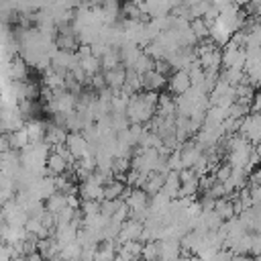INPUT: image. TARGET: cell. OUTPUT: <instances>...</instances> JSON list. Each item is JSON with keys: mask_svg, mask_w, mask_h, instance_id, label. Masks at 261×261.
Instances as JSON below:
<instances>
[{"mask_svg": "<svg viewBox=\"0 0 261 261\" xmlns=\"http://www.w3.org/2000/svg\"><path fill=\"white\" fill-rule=\"evenodd\" d=\"M251 112H261V88L259 90H255V96H253V100H251Z\"/></svg>", "mask_w": 261, "mask_h": 261, "instance_id": "cell-7", "label": "cell"}, {"mask_svg": "<svg viewBox=\"0 0 261 261\" xmlns=\"http://www.w3.org/2000/svg\"><path fill=\"white\" fill-rule=\"evenodd\" d=\"M80 66H82V70L88 74V76H94V74H98V72H102V66H100V57H96V55H86V57H82L80 59Z\"/></svg>", "mask_w": 261, "mask_h": 261, "instance_id": "cell-5", "label": "cell"}, {"mask_svg": "<svg viewBox=\"0 0 261 261\" xmlns=\"http://www.w3.org/2000/svg\"><path fill=\"white\" fill-rule=\"evenodd\" d=\"M190 86H192V84H190L188 70H174V74H172V76H168V84H166V88H168L174 96L184 94Z\"/></svg>", "mask_w": 261, "mask_h": 261, "instance_id": "cell-1", "label": "cell"}, {"mask_svg": "<svg viewBox=\"0 0 261 261\" xmlns=\"http://www.w3.org/2000/svg\"><path fill=\"white\" fill-rule=\"evenodd\" d=\"M251 190V200H253V204H261V186H253V188H249Z\"/></svg>", "mask_w": 261, "mask_h": 261, "instance_id": "cell-8", "label": "cell"}, {"mask_svg": "<svg viewBox=\"0 0 261 261\" xmlns=\"http://www.w3.org/2000/svg\"><path fill=\"white\" fill-rule=\"evenodd\" d=\"M141 80H143V90H153V92H161L166 88V84H168V76H164V74H159L155 70L145 72L141 76Z\"/></svg>", "mask_w": 261, "mask_h": 261, "instance_id": "cell-2", "label": "cell"}, {"mask_svg": "<svg viewBox=\"0 0 261 261\" xmlns=\"http://www.w3.org/2000/svg\"><path fill=\"white\" fill-rule=\"evenodd\" d=\"M214 178H216V182H224V180H229V176L233 174V168H231V164L226 161V164H218L216 168H214Z\"/></svg>", "mask_w": 261, "mask_h": 261, "instance_id": "cell-6", "label": "cell"}, {"mask_svg": "<svg viewBox=\"0 0 261 261\" xmlns=\"http://www.w3.org/2000/svg\"><path fill=\"white\" fill-rule=\"evenodd\" d=\"M190 31L196 35V39H198V41H200V39L210 37V27L204 23V19H202V17H194V19H190Z\"/></svg>", "mask_w": 261, "mask_h": 261, "instance_id": "cell-4", "label": "cell"}, {"mask_svg": "<svg viewBox=\"0 0 261 261\" xmlns=\"http://www.w3.org/2000/svg\"><path fill=\"white\" fill-rule=\"evenodd\" d=\"M214 210L218 212V216H220L222 220H229V218L237 216V214H235L233 200H231L226 194H224V196H220V198H216V202H214Z\"/></svg>", "mask_w": 261, "mask_h": 261, "instance_id": "cell-3", "label": "cell"}]
</instances>
